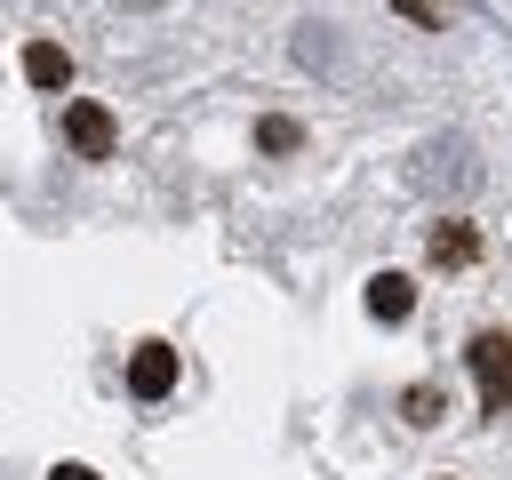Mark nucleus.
I'll list each match as a JSON object with an SVG mask.
<instances>
[{
  "label": "nucleus",
  "instance_id": "f257e3e1",
  "mask_svg": "<svg viewBox=\"0 0 512 480\" xmlns=\"http://www.w3.org/2000/svg\"><path fill=\"white\" fill-rule=\"evenodd\" d=\"M472 384H480V408H512V336L504 328L472 336Z\"/></svg>",
  "mask_w": 512,
  "mask_h": 480
},
{
  "label": "nucleus",
  "instance_id": "f03ea898",
  "mask_svg": "<svg viewBox=\"0 0 512 480\" xmlns=\"http://www.w3.org/2000/svg\"><path fill=\"white\" fill-rule=\"evenodd\" d=\"M64 136H72L80 160H104V152H112V112H104V104H72V112H64Z\"/></svg>",
  "mask_w": 512,
  "mask_h": 480
},
{
  "label": "nucleus",
  "instance_id": "7ed1b4c3",
  "mask_svg": "<svg viewBox=\"0 0 512 480\" xmlns=\"http://www.w3.org/2000/svg\"><path fill=\"white\" fill-rule=\"evenodd\" d=\"M168 384H176V352H168V344H136V360H128V392H136V400H160Z\"/></svg>",
  "mask_w": 512,
  "mask_h": 480
},
{
  "label": "nucleus",
  "instance_id": "20e7f679",
  "mask_svg": "<svg viewBox=\"0 0 512 480\" xmlns=\"http://www.w3.org/2000/svg\"><path fill=\"white\" fill-rule=\"evenodd\" d=\"M368 312H376V320H408V312H416L408 272H376V280H368Z\"/></svg>",
  "mask_w": 512,
  "mask_h": 480
},
{
  "label": "nucleus",
  "instance_id": "39448f33",
  "mask_svg": "<svg viewBox=\"0 0 512 480\" xmlns=\"http://www.w3.org/2000/svg\"><path fill=\"white\" fill-rule=\"evenodd\" d=\"M24 80H32V88H64V80H72V56H64L56 40H32V48H24Z\"/></svg>",
  "mask_w": 512,
  "mask_h": 480
},
{
  "label": "nucleus",
  "instance_id": "423d86ee",
  "mask_svg": "<svg viewBox=\"0 0 512 480\" xmlns=\"http://www.w3.org/2000/svg\"><path fill=\"white\" fill-rule=\"evenodd\" d=\"M480 256V232L464 224V216H448L440 232H432V264H472Z\"/></svg>",
  "mask_w": 512,
  "mask_h": 480
},
{
  "label": "nucleus",
  "instance_id": "0eeeda50",
  "mask_svg": "<svg viewBox=\"0 0 512 480\" xmlns=\"http://www.w3.org/2000/svg\"><path fill=\"white\" fill-rule=\"evenodd\" d=\"M400 408H408V424H440V416H448V392H440V384H408Z\"/></svg>",
  "mask_w": 512,
  "mask_h": 480
},
{
  "label": "nucleus",
  "instance_id": "6e6552de",
  "mask_svg": "<svg viewBox=\"0 0 512 480\" xmlns=\"http://www.w3.org/2000/svg\"><path fill=\"white\" fill-rule=\"evenodd\" d=\"M48 480H96V472H88V464H56Z\"/></svg>",
  "mask_w": 512,
  "mask_h": 480
}]
</instances>
